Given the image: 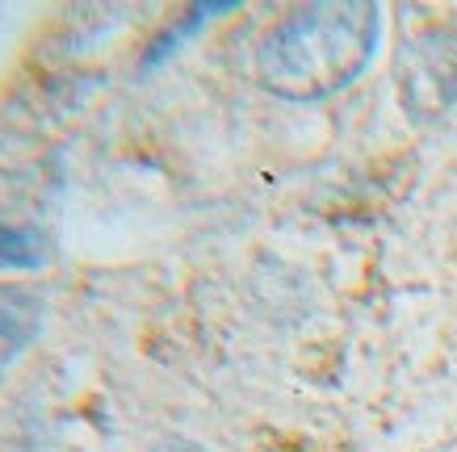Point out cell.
<instances>
[{"instance_id":"1","label":"cell","mask_w":457,"mask_h":452,"mask_svg":"<svg viewBox=\"0 0 457 452\" xmlns=\"http://www.w3.org/2000/svg\"><path fill=\"white\" fill-rule=\"evenodd\" d=\"M382 13L370 0L303 4L256 46V76L286 101H323L357 80L378 51Z\"/></svg>"},{"instance_id":"2","label":"cell","mask_w":457,"mask_h":452,"mask_svg":"<svg viewBox=\"0 0 457 452\" xmlns=\"http://www.w3.org/2000/svg\"><path fill=\"white\" fill-rule=\"evenodd\" d=\"M403 110L420 126L457 122V29H424L399 51Z\"/></svg>"},{"instance_id":"3","label":"cell","mask_w":457,"mask_h":452,"mask_svg":"<svg viewBox=\"0 0 457 452\" xmlns=\"http://www.w3.org/2000/svg\"><path fill=\"white\" fill-rule=\"evenodd\" d=\"M42 260L38 243L26 231H13L0 222V268H34Z\"/></svg>"},{"instance_id":"4","label":"cell","mask_w":457,"mask_h":452,"mask_svg":"<svg viewBox=\"0 0 457 452\" xmlns=\"http://www.w3.org/2000/svg\"><path fill=\"white\" fill-rule=\"evenodd\" d=\"M147 452H206L197 440H189V436H164V440H155Z\"/></svg>"}]
</instances>
